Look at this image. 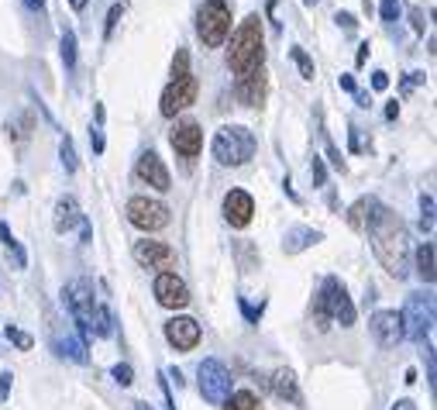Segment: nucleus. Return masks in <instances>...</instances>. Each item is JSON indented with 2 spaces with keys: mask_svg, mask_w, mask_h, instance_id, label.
<instances>
[{
  "mask_svg": "<svg viewBox=\"0 0 437 410\" xmlns=\"http://www.w3.org/2000/svg\"><path fill=\"white\" fill-rule=\"evenodd\" d=\"M121 14H124V8H121V4H114V8H110V14H107V28H104V35H107V38L114 35V25L121 21Z\"/></svg>",
  "mask_w": 437,
  "mask_h": 410,
  "instance_id": "33",
  "label": "nucleus"
},
{
  "mask_svg": "<svg viewBox=\"0 0 437 410\" xmlns=\"http://www.w3.org/2000/svg\"><path fill=\"white\" fill-rule=\"evenodd\" d=\"M392 410H416V403H413V400H396Z\"/></svg>",
  "mask_w": 437,
  "mask_h": 410,
  "instance_id": "44",
  "label": "nucleus"
},
{
  "mask_svg": "<svg viewBox=\"0 0 437 410\" xmlns=\"http://www.w3.org/2000/svg\"><path fill=\"white\" fill-rule=\"evenodd\" d=\"M327 317H334L341 328L355 324V304H351L344 283L334 280V276L324 280V290H320V300H317V328L320 331H327Z\"/></svg>",
  "mask_w": 437,
  "mask_h": 410,
  "instance_id": "4",
  "label": "nucleus"
},
{
  "mask_svg": "<svg viewBox=\"0 0 437 410\" xmlns=\"http://www.w3.org/2000/svg\"><path fill=\"white\" fill-rule=\"evenodd\" d=\"M134 172H138V179L141 183H148L152 190H169V169L162 166V159L155 155V152H145L141 159H138V166H134Z\"/></svg>",
  "mask_w": 437,
  "mask_h": 410,
  "instance_id": "18",
  "label": "nucleus"
},
{
  "mask_svg": "<svg viewBox=\"0 0 437 410\" xmlns=\"http://www.w3.org/2000/svg\"><path fill=\"white\" fill-rule=\"evenodd\" d=\"M389 87V76L379 69V73H372V90H386Z\"/></svg>",
  "mask_w": 437,
  "mask_h": 410,
  "instance_id": "37",
  "label": "nucleus"
},
{
  "mask_svg": "<svg viewBox=\"0 0 437 410\" xmlns=\"http://www.w3.org/2000/svg\"><path fill=\"white\" fill-rule=\"evenodd\" d=\"M416 83H423V73H410V76H406V83H403V87H406V90H410V87H416Z\"/></svg>",
  "mask_w": 437,
  "mask_h": 410,
  "instance_id": "43",
  "label": "nucleus"
},
{
  "mask_svg": "<svg viewBox=\"0 0 437 410\" xmlns=\"http://www.w3.org/2000/svg\"><path fill=\"white\" fill-rule=\"evenodd\" d=\"M368 52H372V45H368V42H365V45H358V66H365Z\"/></svg>",
  "mask_w": 437,
  "mask_h": 410,
  "instance_id": "42",
  "label": "nucleus"
},
{
  "mask_svg": "<svg viewBox=\"0 0 437 410\" xmlns=\"http://www.w3.org/2000/svg\"><path fill=\"white\" fill-rule=\"evenodd\" d=\"M25 4H28L32 11H45V0H25Z\"/></svg>",
  "mask_w": 437,
  "mask_h": 410,
  "instance_id": "45",
  "label": "nucleus"
},
{
  "mask_svg": "<svg viewBox=\"0 0 437 410\" xmlns=\"http://www.w3.org/2000/svg\"><path fill=\"white\" fill-rule=\"evenodd\" d=\"M272 389H276L279 400H290V403H300V400H303L293 369H276V372H272Z\"/></svg>",
  "mask_w": 437,
  "mask_h": 410,
  "instance_id": "21",
  "label": "nucleus"
},
{
  "mask_svg": "<svg viewBox=\"0 0 437 410\" xmlns=\"http://www.w3.org/2000/svg\"><path fill=\"white\" fill-rule=\"evenodd\" d=\"M200 324L193 321V317H172V321H165V338H169V345L172 348H179V352H189V348H196L200 345Z\"/></svg>",
  "mask_w": 437,
  "mask_h": 410,
  "instance_id": "14",
  "label": "nucleus"
},
{
  "mask_svg": "<svg viewBox=\"0 0 437 410\" xmlns=\"http://www.w3.org/2000/svg\"><path fill=\"white\" fill-rule=\"evenodd\" d=\"M11 383H14V376L11 372H0V407L8 403V396H11Z\"/></svg>",
  "mask_w": 437,
  "mask_h": 410,
  "instance_id": "34",
  "label": "nucleus"
},
{
  "mask_svg": "<svg viewBox=\"0 0 437 410\" xmlns=\"http://www.w3.org/2000/svg\"><path fill=\"white\" fill-rule=\"evenodd\" d=\"M396 114H399V104H396V100H392V104H389V107H386V117H389V121H392V117H396Z\"/></svg>",
  "mask_w": 437,
  "mask_h": 410,
  "instance_id": "46",
  "label": "nucleus"
},
{
  "mask_svg": "<svg viewBox=\"0 0 437 410\" xmlns=\"http://www.w3.org/2000/svg\"><path fill=\"white\" fill-rule=\"evenodd\" d=\"M131 252H134V259H138L141 266H148V269H165V273H169V269L176 266V249H169L165 242H148V238H145V242H134Z\"/></svg>",
  "mask_w": 437,
  "mask_h": 410,
  "instance_id": "12",
  "label": "nucleus"
},
{
  "mask_svg": "<svg viewBox=\"0 0 437 410\" xmlns=\"http://www.w3.org/2000/svg\"><path fill=\"white\" fill-rule=\"evenodd\" d=\"M69 4H73L76 11H83V8H86V0H69Z\"/></svg>",
  "mask_w": 437,
  "mask_h": 410,
  "instance_id": "47",
  "label": "nucleus"
},
{
  "mask_svg": "<svg viewBox=\"0 0 437 410\" xmlns=\"http://www.w3.org/2000/svg\"><path fill=\"white\" fill-rule=\"evenodd\" d=\"M59 159H62V169L66 172H76V148H73V138L69 135L59 141Z\"/></svg>",
  "mask_w": 437,
  "mask_h": 410,
  "instance_id": "27",
  "label": "nucleus"
},
{
  "mask_svg": "<svg viewBox=\"0 0 437 410\" xmlns=\"http://www.w3.org/2000/svg\"><path fill=\"white\" fill-rule=\"evenodd\" d=\"M59 56H62L66 69H73V66H76V35H73V32H66V35H62V42H59Z\"/></svg>",
  "mask_w": 437,
  "mask_h": 410,
  "instance_id": "25",
  "label": "nucleus"
},
{
  "mask_svg": "<svg viewBox=\"0 0 437 410\" xmlns=\"http://www.w3.org/2000/svg\"><path fill=\"white\" fill-rule=\"evenodd\" d=\"M338 83H341V90H348V93H358V90H355V80H351L348 73H341V80H338Z\"/></svg>",
  "mask_w": 437,
  "mask_h": 410,
  "instance_id": "41",
  "label": "nucleus"
},
{
  "mask_svg": "<svg viewBox=\"0 0 437 410\" xmlns=\"http://www.w3.org/2000/svg\"><path fill=\"white\" fill-rule=\"evenodd\" d=\"M59 355H66V358H73V362H80V365H86V362H90L86 345H83L80 338H66V341H59Z\"/></svg>",
  "mask_w": 437,
  "mask_h": 410,
  "instance_id": "24",
  "label": "nucleus"
},
{
  "mask_svg": "<svg viewBox=\"0 0 437 410\" xmlns=\"http://www.w3.org/2000/svg\"><path fill=\"white\" fill-rule=\"evenodd\" d=\"M290 56H293V62L300 66V76H303V80H314V59H310L300 45H293V49H290Z\"/></svg>",
  "mask_w": 437,
  "mask_h": 410,
  "instance_id": "26",
  "label": "nucleus"
},
{
  "mask_svg": "<svg viewBox=\"0 0 437 410\" xmlns=\"http://www.w3.org/2000/svg\"><path fill=\"white\" fill-rule=\"evenodd\" d=\"M224 403H228L224 410H262V400H259L255 393H248V389H238V393H231Z\"/></svg>",
  "mask_w": 437,
  "mask_h": 410,
  "instance_id": "23",
  "label": "nucleus"
},
{
  "mask_svg": "<svg viewBox=\"0 0 437 410\" xmlns=\"http://www.w3.org/2000/svg\"><path fill=\"white\" fill-rule=\"evenodd\" d=\"M303 4H307V8H314V4H317V0H303Z\"/></svg>",
  "mask_w": 437,
  "mask_h": 410,
  "instance_id": "48",
  "label": "nucleus"
},
{
  "mask_svg": "<svg viewBox=\"0 0 437 410\" xmlns=\"http://www.w3.org/2000/svg\"><path fill=\"white\" fill-rule=\"evenodd\" d=\"M410 21H413V32H423V25H427L423 21V11H416V8L410 11Z\"/></svg>",
  "mask_w": 437,
  "mask_h": 410,
  "instance_id": "38",
  "label": "nucleus"
},
{
  "mask_svg": "<svg viewBox=\"0 0 437 410\" xmlns=\"http://www.w3.org/2000/svg\"><path fill=\"white\" fill-rule=\"evenodd\" d=\"M399 14H403V8H399V0H382V21H399Z\"/></svg>",
  "mask_w": 437,
  "mask_h": 410,
  "instance_id": "32",
  "label": "nucleus"
},
{
  "mask_svg": "<svg viewBox=\"0 0 437 410\" xmlns=\"http://www.w3.org/2000/svg\"><path fill=\"white\" fill-rule=\"evenodd\" d=\"M324 242V231H314V228H290L286 238H283V252L286 255H300L303 249Z\"/></svg>",
  "mask_w": 437,
  "mask_h": 410,
  "instance_id": "19",
  "label": "nucleus"
},
{
  "mask_svg": "<svg viewBox=\"0 0 437 410\" xmlns=\"http://www.w3.org/2000/svg\"><path fill=\"white\" fill-rule=\"evenodd\" d=\"M169 141H172V148H176L182 159H196V155H200V148H203V131H200V124L182 121V124H176V128H172Z\"/></svg>",
  "mask_w": 437,
  "mask_h": 410,
  "instance_id": "15",
  "label": "nucleus"
},
{
  "mask_svg": "<svg viewBox=\"0 0 437 410\" xmlns=\"http://www.w3.org/2000/svg\"><path fill=\"white\" fill-rule=\"evenodd\" d=\"M334 21H338V25H341V28H344V32H355V25H358V21H355V18H351V14H348V11H341V14H338V18H334Z\"/></svg>",
  "mask_w": 437,
  "mask_h": 410,
  "instance_id": "35",
  "label": "nucleus"
},
{
  "mask_svg": "<svg viewBox=\"0 0 437 410\" xmlns=\"http://www.w3.org/2000/svg\"><path fill=\"white\" fill-rule=\"evenodd\" d=\"M379 214H382V203H379L375 196H362V200H355L351 207H348V225H351L358 235H368L372 225L379 221Z\"/></svg>",
  "mask_w": 437,
  "mask_h": 410,
  "instance_id": "16",
  "label": "nucleus"
},
{
  "mask_svg": "<svg viewBox=\"0 0 437 410\" xmlns=\"http://www.w3.org/2000/svg\"><path fill=\"white\" fill-rule=\"evenodd\" d=\"M324 176H327V172H324V162L314 155V183H324Z\"/></svg>",
  "mask_w": 437,
  "mask_h": 410,
  "instance_id": "39",
  "label": "nucleus"
},
{
  "mask_svg": "<svg viewBox=\"0 0 437 410\" xmlns=\"http://www.w3.org/2000/svg\"><path fill=\"white\" fill-rule=\"evenodd\" d=\"M128 221L141 231H162L169 225V207L162 200H148V196H131L124 207Z\"/></svg>",
  "mask_w": 437,
  "mask_h": 410,
  "instance_id": "8",
  "label": "nucleus"
},
{
  "mask_svg": "<svg viewBox=\"0 0 437 410\" xmlns=\"http://www.w3.org/2000/svg\"><path fill=\"white\" fill-rule=\"evenodd\" d=\"M231 372L224 362H217V358H203L200 369H196V386H200V396L206 403H224L231 396Z\"/></svg>",
  "mask_w": 437,
  "mask_h": 410,
  "instance_id": "7",
  "label": "nucleus"
},
{
  "mask_svg": "<svg viewBox=\"0 0 437 410\" xmlns=\"http://www.w3.org/2000/svg\"><path fill=\"white\" fill-rule=\"evenodd\" d=\"M265 62V42H262V21L259 14H248L241 21V28L231 35V49H228V66L235 76L255 73Z\"/></svg>",
  "mask_w": 437,
  "mask_h": 410,
  "instance_id": "2",
  "label": "nucleus"
},
{
  "mask_svg": "<svg viewBox=\"0 0 437 410\" xmlns=\"http://www.w3.org/2000/svg\"><path fill=\"white\" fill-rule=\"evenodd\" d=\"M0 242H4V245H11V242H18V238L11 235V228H8L4 221H0Z\"/></svg>",
  "mask_w": 437,
  "mask_h": 410,
  "instance_id": "40",
  "label": "nucleus"
},
{
  "mask_svg": "<svg viewBox=\"0 0 437 410\" xmlns=\"http://www.w3.org/2000/svg\"><path fill=\"white\" fill-rule=\"evenodd\" d=\"M155 300L162 307H169V310H179V307L189 304V286L176 273H158V280H155Z\"/></svg>",
  "mask_w": 437,
  "mask_h": 410,
  "instance_id": "11",
  "label": "nucleus"
},
{
  "mask_svg": "<svg viewBox=\"0 0 437 410\" xmlns=\"http://www.w3.org/2000/svg\"><path fill=\"white\" fill-rule=\"evenodd\" d=\"M255 214V200L245 190H228L224 193V218L231 228H248Z\"/></svg>",
  "mask_w": 437,
  "mask_h": 410,
  "instance_id": "13",
  "label": "nucleus"
},
{
  "mask_svg": "<svg viewBox=\"0 0 437 410\" xmlns=\"http://www.w3.org/2000/svg\"><path fill=\"white\" fill-rule=\"evenodd\" d=\"M399 317H403V338H410V341L430 338V328H434V297L430 293H410Z\"/></svg>",
  "mask_w": 437,
  "mask_h": 410,
  "instance_id": "6",
  "label": "nucleus"
},
{
  "mask_svg": "<svg viewBox=\"0 0 437 410\" xmlns=\"http://www.w3.org/2000/svg\"><path fill=\"white\" fill-rule=\"evenodd\" d=\"M368 331L379 348H396L403 341V317L396 310H375L368 317Z\"/></svg>",
  "mask_w": 437,
  "mask_h": 410,
  "instance_id": "9",
  "label": "nucleus"
},
{
  "mask_svg": "<svg viewBox=\"0 0 437 410\" xmlns=\"http://www.w3.org/2000/svg\"><path fill=\"white\" fill-rule=\"evenodd\" d=\"M231 32V8L224 0H206L196 14V35L206 49H217Z\"/></svg>",
  "mask_w": 437,
  "mask_h": 410,
  "instance_id": "5",
  "label": "nucleus"
},
{
  "mask_svg": "<svg viewBox=\"0 0 437 410\" xmlns=\"http://www.w3.org/2000/svg\"><path fill=\"white\" fill-rule=\"evenodd\" d=\"M193 100H196V76H182V80H172V83L165 87L158 111H162V117H176V114H179L182 107H189Z\"/></svg>",
  "mask_w": 437,
  "mask_h": 410,
  "instance_id": "10",
  "label": "nucleus"
},
{
  "mask_svg": "<svg viewBox=\"0 0 437 410\" xmlns=\"http://www.w3.org/2000/svg\"><path fill=\"white\" fill-rule=\"evenodd\" d=\"M189 76V52L186 49H176V59H172V80H182Z\"/></svg>",
  "mask_w": 437,
  "mask_h": 410,
  "instance_id": "29",
  "label": "nucleus"
},
{
  "mask_svg": "<svg viewBox=\"0 0 437 410\" xmlns=\"http://www.w3.org/2000/svg\"><path fill=\"white\" fill-rule=\"evenodd\" d=\"M210 152H213V159L221 166H245L255 155V135L248 128H241V124H224L213 135Z\"/></svg>",
  "mask_w": 437,
  "mask_h": 410,
  "instance_id": "3",
  "label": "nucleus"
},
{
  "mask_svg": "<svg viewBox=\"0 0 437 410\" xmlns=\"http://www.w3.org/2000/svg\"><path fill=\"white\" fill-rule=\"evenodd\" d=\"M90 145H93V152H97V155L104 152V131H100V128H93V131H90Z\"/></svg>",
  "mask_w": 437,
  "mask_h": 410,
  "instance_id": "36",
  "label": "nucleus"
},
{
  "mask_svg": "<svg viewBox=\"0 0 437 410\" xmlns=\"http://www.w3.org/2000/svg\"><path fill=\"white\" fill-rule=\"evenodd\" d=\"M416 273H420V280L423 283H434V245L430 242H423L420 249H416Z\"/></svg>",
  "mask_w": 437,
  "mask_h": 410,
  "instance_id": "22",
  "label": "nucleus"
},
{
  "mask_svg": "<svg viewBox=\"0 0 437 410\" xmlns=\"http://www.w3.org/2000/svg\"><path fill=\"white\" fill-rule=\"evenodd\" d=\"M80 203H76V196H62L59 203H56V231L59 235H69L76 225H80Z\"/></svg>",
  "mask_w": 437,
  "mask_h": 410,
  "instance_id": "20",
  "label": "nucleus"
},
{
  "mask_svg": "<svg viewBox=\"0 0 437 410\" xmlns=\"http://www.w3.org/2000/svg\"><path fill=\"white\" fill-rule=\"evenodd\" d=\"M110 376H114V379H117L121 386H131V383H134V369H131L128 362H121V365H114V369H110Z\"/></svg>",
  "mask_w": 437,
  "mask_h": 410,
  "instance_id": "30",
  "label": "nucleus"
},
{
  "mask_svg": "<svg viewBox=\"0 0 437 410\" xmlns=\"http://www.w3.org/2000/svg\"><path fill=\"white\" fill-rule=\"evenodd\" d=\"M420 228H423V231L434 228V196H430V193L420 196Z\"/></svg>",
  "mask_w": 437,
  "mask_h": 410,
  "instance_id": "28",
  "label": "nucleus"
},
{
  "mask_svg": "<svg viewBox=\"0 0 437 410\" xmlns=\"http://www.w3.org/2000/svg\"><path fill=\"white\" fill-rule=\"evenodd\" d=\"M269 93V80H265V69H255V73H245L238 76V100L245 107H262Z\"/></svg>",
  "mask_w": 437,
  "mask_h": 410,
  "instance_id": "17",
  "label": "nucleus"
},
{
  "mask_svg": "<svg viewBox=\"0 0 437 410\" xmlns=\"http://www.w3.org/2000/svg\"><path fill=\"white\" fill-rule=\"evenodd\" d=\"M8 341H14L21 352H28L35 341H32V334H25V331H18V328H8Z\"/></svg>",
  "mask_w": 437,
  "mask_h": 410,
  "instance_id": "31",
  "label": "nucleus"
},
{
  "mask_svg": "<svg viewBox=\"0 0 437 410\" xmlns=\"http://www.w3.org/2000/svg\"><path fill=\"white\" fill-rule=\"evenodd\" d=\"M368 235H372V252L382 262V269L396 280H406V273H410V235H406V225L399 221V214L382 207V214Z\"/></svg>",
  "mask_w": 437,
  "mask_h": 410,
  "instance_id": "1",
  "label": "nucleus"
}]
</instances>
